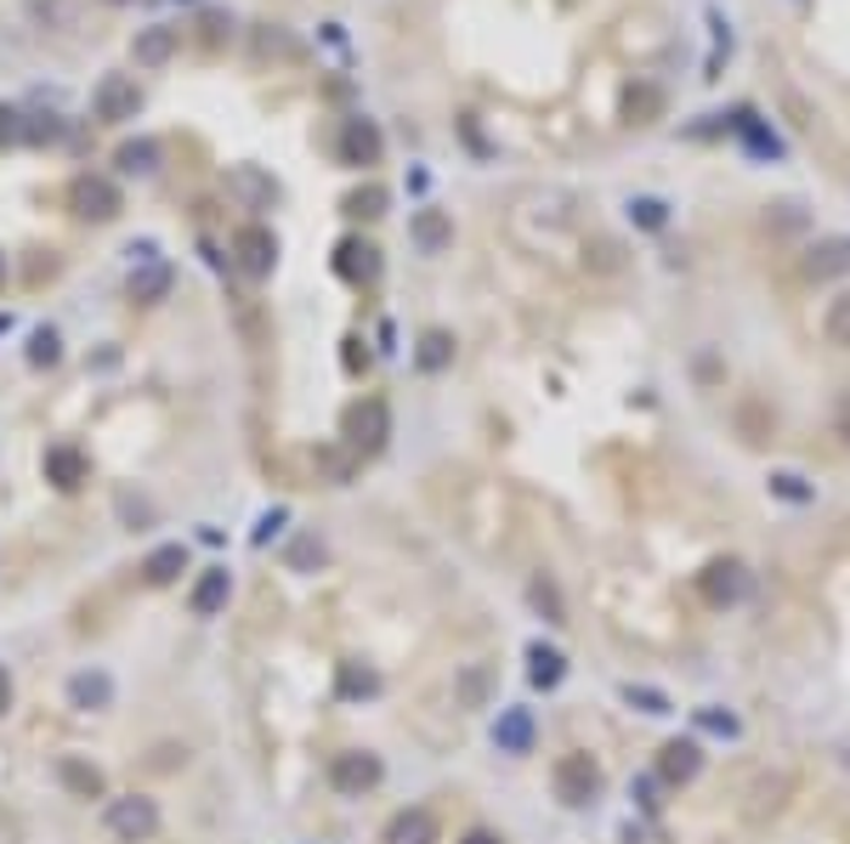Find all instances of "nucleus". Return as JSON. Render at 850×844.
I'll list each match as a JSON object with an SVG mask.
<instances>
[{
  "instance_id": "f257e3e1",
  "label": "nucleus",
  "mask_w": 850,
  "mask_h": 844,
  "mask_svg": "<svg viewBox=\"0 0 850 844\" xmlns=\"http://www.w3.org/2000/svg\"><path fill=\"white\" fill-rule=\"evenodd\" d=\"M386 436H391V409H386V397H364V402H352L346 420H341V443L352 459H369L386 448Z\"/></svg>"
},
{
  "instance_id": "f03ea898",
  "label": "nucleus",
  "mask_w": 850,
  "mask_h": 844,
  "mask_svg": "<svg viewBox=\"0 0 850 844\" xmlns=\"http://www.w3.org/2000/svg\"><path fill=\"white\" fill-rule=\"evenodd\" d=\"M103 833L114 844H148L159 833V805L142 799V794H119L103 805Z\"/></svg>"
},
{
  "instance_id": "7ed1b4c3",
  "label": "nucleus",
  "mask_w": 850,
  "mask_h": 844,
  "mask_svg": "<svg viewBox=\"0 0 850 844\" xmlns=\"http://www.w3.org/2000/svg\"><path fill=\"white\" fill-rule=\"evenodd\" d=\"M550 783H555V799H562V805H590L601 794V765H596V754L573 749V754L555 760Z\"/></svg>"
},
{
  "instance_id": "20e7f679",
  "label": "nucleus",
  "mask_w": 850,
  "mask_h": 844,
  "mask_svg": "<svg viewBox=\"0 0 850 844\" xmlns=\"http://www.w3.org/2000/svg\"><path fill=\"white\" fill-rule=\"evenodd\" d=\"M380 776H386L380 754H364V749H346V754H335V760H330V788H335V794H346V799L375 794V788H380Z\"/></svg>"
},
{
  "instance_id": "39448f33",
  "label": "nucleus",
  "mask_w": 850,
  "mask_h": 844,
  "mask_svg": "<svg viewBox=\"0 0 850 844\" xmlns=\"http://www.w3.org/2000/svg\"><path fill=\"white\" fill-rule=\"evenodd\" d=\"M698 590H703L709 606H732V601H743V590H748V572H743L737 556H721V561H709V567H703Z\"/></svg>"
},
{
  "instance_id": "423d86ee",
  "label": "nucleus",
  "mask_w": 850,
  "mask_h": 844,
  "mask_svg": "<svg viewBox=\"0 0 850 844\" xmlns=\"http://www.w3.org/2000/svg\"><path fill=\"white\" fill-rule=\"evenodd\" d=\"M69 205H74V216H85V221H114V216H119V187L103 182V176H80V182L69 187Z\"/></svg>"
},
{
  "instance_id": "0eeeda50",
  "label": "nucleus",
  "mask_w": 850,
  "mask_h": 844,
  "mask_svg": "<svg viewBox=\"0 0 850 844\" xmlns=\"http://www.w3.org/2000/svg\"><path fill=\"white\" fill-rule=\"evenodd\" d=\"M137 109H142V91H137L130 75H108L103 85H96V119H103V125L137 119Z\"/></svg>"
},
{
  "instance_id": "6e6552de",
  "label": "nucleus",
  "mask_w": 850,
  "mask_h": 844,
  "mask_svg": "<svg viewBox=\"0 0 850 844\" xmlns=\"http://www.w3.org/2000/svg\"><path fill=\"white\" fill-rule=\"evenodd\" d=\"M386 844H443V822H437V810H425V805L398 810V817L386 822Z\"/></svg>"
},
{
  "instance_id": "1a4fd4ad",
  "label": "nucleus",
  "mask_w": 850,
  "mask_h": 844,
  "mask_svg": "<svg viewBox=\"0 0 850 844\" xmlns=\"http://www.w3.org/2000/svg\"><path fill=\"white\" fill-rule=\"evenodd\" d=\"M698 771H703V749H698L692 737H675V742H664V749H658V776H664L669 788H686Z\"/></svg>"
},
{
  "instance_id": "9d476101",
  "label": "nucleus",
  "mask_w": 850,
  "mask_h": 844,
  "mask_svg": "<svg viewBox=\"0 0 850 844\" xmlns=\"http://www.w3.org/2000/svg\"><path fill=\"white\" fill-rule=\"evenodd\" d=\"M233 255L250 278H267L273 273V261H278V244H273V232L267 227H239V239H233Z\"/></svg>"
},
{
  "instance_id": "9b49d317",
  "label": "nucleus",
  "mask_w": 850,
  "mask_h": 844,
  "mask_svg": "<svg viewBox=\"0 0 850 844\" xmlns=\"http://www.w3.org/2000/svg\"><path fill=\"white\" fill-rule=\"evenodd\" d=\"M227 595H233V579H227V567H205V572H199V584H193V595H187L193 618H216L221 606H227Z\"/></svg>"
},
{
  "instance_id": "f8f14e48",
  "label": "nucleus",
  "mask_w": 850,
  "mask_h": 844,
  "mask_svg": "<svg viewBox=\"0 0 850 844\" xmlns=\"http://www.w3.org/2000/svg\"><path fill=\"white\" fill-rule=\"evenodd\" d=\"M494 749L499 754H533V715L528 708H505L494 726Z\"/></svg>"
},
{
  "instance_id": "ddd939ff",
  "label": "nucleus",
  "mask_w": 850,
  "mask_h": 844,
  "mask_svg": "<svg viewBox=\"0 0 850 844\" xmlns=\"http://www.w3.org/2000/svg\"><path fill=\"white\" fill-rule=\"evenodd\" d=\"M335 266H341V278H352V284H375L380 278V250L364 244V239H346L341 255H335Z\"/></svg>"
},
{
  "instance_id": "4468645a",
  "label": "nucleus",
  "mask_w": 850,
  "mask_h": 844,
  "mask_svg": "<svg viewBox=\"0 0 850 844\" xmlns=\"http://www.w3.org/2000/svg\"><path fill=\"white\" fill-rule=\"evenodd\" d=\"M187 572V545H159L148 561H142V579L153 584V590H165V584H176Z\"/></svg>"
},
{
  "instance_id": "2eb2a0df",
  "label": "nucleus",
  "mask_w": 850,
  "mask_h": 844,
  "mask_svg": "<svg viewBox=\"0 0 850 844\" xmlns=\"http://www.w3.org/2000/svg\"><path fill=\"white\" fill-rule=\"evenodd\" d=\"M176 41H182V28H142L137 35V46H130V57L142 62V69H159V62H171V52H176Z\"/></svg>"
},
{
  "instance_id": "dca6fc26",
  "label": "nucleus",
  "mask_w": 850,
  "mask_h": 844,
  "mask_svg": "<svg viewBox=\"0 0 850 844\" xmlns=\"http://www.w3.org/2000/svg\"><path fill=\"white\" fill-rule=\"evenodd\" d=\"M341 153H346V164H375L380 159V130L369 119H352L346 137H341Z\"/></svg>"
},
{
  "instance_id": "f3484780",
  "label": "nucleus",
  "mask_w": 850,
  "mask_h": 844,
  "mask_svg": "<svg viewBox=\"0 0 850 844\" xmlns=\"http://www.w3.org/2000/svg\"><path fill=\"white\" fill-rule=\"evenodd\" d=\"M46 477H51L62 493H74V488L85 482V454H80V448H51V454H46Z\"/></svg>"
},
{
  "instance_id": "a211bd4d",
  "label": "nucleus",
  "mask_w": 850,
  "mask_h": 844,
  "mask_svg": "<svg viewBox=\"0 0 850 844\" xmlns=\"http://www.w3.org/2000/svg\"><path fill=\"white\" fill-rule=\"evenodd\" d=\"M528 674H533V686H562V674H567V658L562 652H555V647H544V640H533V647H528Z\"/></svg>"
},
{
  "instance_id": "6ab92c4d",
  "label": "nucleus",
  "mask_w": 850,
  "mask_h": 844,
  "mask_svg": "<svg viewBox=\"0 0 850 844\" xmlns=\"http://www.w3.org/2000/svg\"><path fill=\"white\" fill-rule=\"evenodd\" d=\"M805 273H811V278H834V273H850V244H845V239L816 244V250H811V261H805Z\"/></svg>"
},
{
  "instance_id": "aec40b11",
  "label": "nucleus",
  "mask_w": 850,
  "mask_h": 844,
  "mask_svg": "<svg viewBox=\"0 0 850 844\" xmlns=\"http://www.w3.org/2000/svg\"><path fill=\"white\" fill-rule=\"evenodd\" d=\"M69 697H74V708H108L114 681H108V674H74V681H69Z\"/></svg>"
},
{
  "instance_id": "412c9836",
  "label": "nucleus",
  "mask_w": 850,
  "mask_h": 844,
  "mask_svg": "<svg viewBox=\"0 0 850 844\" xmlns=\"http://www.w3.org/2000/svg\"><path fill=\"white\" fill-rule=\"evenodd\" d=\"M57 776H62V783H69L80 799H103V771H96V765H80V760H62L57 765Z\"/></svg>"
},
{
  "instance_id": "4be33fe9",
  "label": "nucleus",
  "mask_w": 850,
  "mask_h": 844,
  "mask_svg": "<svg viewBox=\"0 0 850 844\" xmlns=\"http://www.w3.org/2000/svg\"><path fill=\"white\" fill-rule=\"evenodd\" d=\"M823 334H828V346L850 352V295L828 300V318H823Z\"/></svg>"
},
{
  "instance_id": "5701e85b",
  "label": "nucleus",
  "mask_w": 850,
  "mask_h": 844,
  "mask_svg": "<svg viewBox=\"0 0 850 844\" xmlns=\"http://www.w3.org/2000/svg\"><path fill=\"white\" fill-rule=\"evenodd\" d=\"M528 595H533V606H539V613H544V624H567V606H562V590H555V584L544 579V572H539V579L528 584Z\"/></svg>"
},
{
  "instance_id": "b1692460",
  "label": "nucleus",
  "mask_w": 850,
  "mask_h": 844,
  "mask_svg": "<svg viewBox=\"0 0 850 844\" xmlns=\"http://www.w3.org/2000/svg\"><path fill=\"white\" fill-rule=\"evenodd\" d=\"M341 692H346V697H375V692H380V674L346 663V669H341Z\"/></svg>"
},
{
  "instance_id": "393cba45",
  "label": "nucleus",
  "mask_w": 850,
  "mask_h": 844,
  "mask_svg": "<svg viewBox=\"0 0 850 844\" xmlns=\"http://www.w3.org/2000/svg\"><path fill=\"white\" fill-rule=\"evenodd\" d=\"M448 357H453L448 334H443V329H432V334L420 341V368H448Z\"/></svg>"
},
{
  "instance_id": "a878e982",
  "label": "nucleus",
  "mask_w": 850,
  "mask_h": 844,
  "mask_svg": "<svg viewBox=\"0 0 850 844\" xmlns=\"http://www.w3.org/2000/svg\"><path fill=\"white\" fill-rule=\"evenodd\" d=\"M658 109H664V96L652 91V85H641V91H630V96H624V114H630V119H641V125H646L652 114H658Z\"/></svg>"
},
{
  "instance_id": "bb28decb",
  "label": "nucleus",
  "mask_w": 850,
  "mask_h": 844,
  "mask_svg": "<svg viewBox=\"0 0 850 844\" xmlns=\"http://www.w3.org/2000/svg\"><path fill=\"white\" fill-rule=\"evenodd\" d=\"M346 216H364V221L386 216V193H380V187H364V193H352V198H346Z\"/></svg>"
},
{
  "instance_id": "cd10ccee",
  "label": "nucleus",
  "mask_w": 850,
  "mask_h": 844,
  "mask_svg": "<svg viewBox=\"0 0 850 844\" xmlns=\"http://www.w3.org/2000/svg\"><path fill=\"white\" fill-rule=\"evenodd\" d=\"M482 697H487V669L471 663V669L460 674V703H466V708H482Z\"/></svg>"
},
{
  "instance_id": "c85d7f7f",
  "label": "nucleus",
  "mask_w": 850,
  "mask_h": 844,
  "mask_svg": "<svg viewBox=\"0 0 850 844\" xmlns=\"http://www.w3.org/2000/svg\"><path fill=\"white\" fill-rule=\"evenodd\" d=\"M165 289H171V273H165V266H153V273L130 278V295H137V300H153V295H165Z\"/></svg>"
},
{
  "instance_id": "c756f323",
  "label": "nucleus",
  "mask_w": 850,
  "mask_h": 844,
  "mask_svg": "<svg viewBox=\"0 0 850 844\" xmlns=\"http://www.w3.org/2000/svg\"><path fill=\"white\" fill-rule=\"evenodd\" d=\"M153 159H159L153 142H130V148H119V164H125V171H153Z\"/></svg>"
},
{
  "instance_id": "7c9ffc66",
  "label": "nucleus",
  "mask_w": 850,
  "mask_h": 844,
  "mask_svg": "<svg viewBox=\"0 0 850 844\" xmlns=\"http://www.w3.org/2000/svg\"><path fill=\"white\" fill-rule=\"evenodd\" d=\"M23 137H28L23 114H18V109H0V148H12V142H23Z\"/></svg>"
},
{
  "instance_id": "2f4dec72",
  "label": "nucleus",
  "mask_w": 850,
  "mask_h": 844,
  "mask_svg": "<svg viewBox=\"0 0 850 844\" xmlns=\"http://www.w3.org/2000/svg\"><path fill=\"white\" fill-rule=\"evenodd\" d=\"M414 232H420V244H432V250H437V244L448 239V221H443V216H420Z\"/></svg>"
},
{
  "instance_id": "473e14b6",
  "label": "nucleus",
  "mask_w": 850,
  "mask_h": 844,
  "mask_svg": "<svg viewBox=\"0 0 850 844\" xmlns=\"http://www.w3.org/2000/svg\"><path fill=\"white\" fill-rule=\"evenodd\" d=\"M624 697H630V703H641V715H669V703H664L658 692H635V686H630Z\"/></svg>"
},
{
  "instance_id": "72a5a7b5",
  "label": "nucleus",
  "mask_w": 850,
  "mask_h": 844,
  "mask_svg": "<svg viewBox=\"0 0 850 844\" xmlns=\"http://www.w3.org/2000/svg\"><path fill=\"white\" fill-rule=\"evenodd\" d=\"M35 363H57V334H35Z\"/></svg>"
},
{
  "instance_id": "f704fd0d",
  "label": "nucleus",
  "mask_w": 850,
  "mask_h": 844,
  "mask_svg": "<svg viewBox=\"0 0 850 844\" xmlns=\"http://www.w3.org/2000/svg\"><path fill=\"white\" fill-rule=\"evenodd\" d=\"M834 431L845 436V443H850V391L839 397V409H834Z\"/></svg>"
},
{
  "instance_id": "c9c22d12",
  "label": "nucleus",
  "mask_w": 850,
  "mask_h": 844,
  "mask_svg": "<svg viewBox=\"0 0 850 844\" xmlns=\"http://www.w3.org/2000/svg\"><path fill=\"white\" fill-rule=\"evenodd\" d=\"M460 844H505V839H499V833H487V828H471Z\"/></svg>"
},
{
  "instance_id": "e433bc0d",
  "label": "nucleus",
  "mask_w": 850,
  "mask_h": 844,
  "mask_svg": "<svg viewBox=\"0 0 850 844\" xmlns=\"http://www.w3.org/2000/svg\"><path fill=\"white\" fill-rule=\"evenodd\" d=\"M7 708H12V674L0 669V715H7Z\"/></svg>"
},
{
  "instance_id": "4c0bfd02",
  "label": "nucleus",
  "mask_w": 850,
  "mask_h": 844,
  "mask_svg": "<svg viewBox=\"0 0 850 844\" xmlns=\"http://www.w3.org/2000/svg\"><path fill=\"white\" fill-rule=\"evenodd\" d=\"M0 278H7V261H0Z\"/></svg>"
}]
</instances>
